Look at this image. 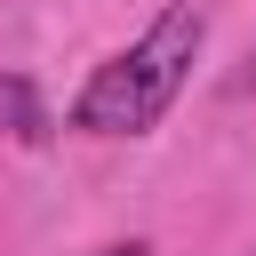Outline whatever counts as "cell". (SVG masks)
<instances>
[{"label":"cell","mask_w":256,"mask_h":256,"mask_svg":"<svg viewBox=\"0 0 256 256\" xmlns=\"http://www.w3.org/2000/svg\"><path fill=\"white\" fill-rule=\"evenodd\" d=\"M200 40H208V16L192 0L160 8L144 40H128L120 56H104L88 72V88L72 96V128H88V136H144V128H160V112L192 80Z\"/></svg>","instance_id":"cell-1"},{"label":"cell","mask_w":256,"mask_h":256,"mask_svg":"<svg viewBox=\"0 0 256 256\" xmlns=\"http://www.w3.org/2000/svg\"><path fill=\"white\" fill-rule=\"evenodd\" d=\"M0 136H16V144L48 136V112H40V96H32L24 72H0Z\"/></svg>","instance_id":"cell-2"},{"label":"cell","mask_w":256,"mask_h":256,"mask_svg":"<svg viewBox=\"0 0 256 256\" xmlns=\"http://www.w3.org/2000/svg\"><path fill=\"white\" fill-rule=\"evenodd\" d=\"M96 256H152L144 240H112V248H96Z\"/></svg>","instance_id":"cell-3"},{"label":"cell","mask_w":256,"mask_h":256,"mask_svg":"<svg viewBox=\"0 0 256 256\" xmlns=\"http://www.w3.org/2000/svg\"><path fill=\"white\" fill-rule=\"evenodd\" d=\"M232 88H256V56H248V72H240V80H232Z\"/></svg>","instance_id":"cell-4"}]
</instances>
